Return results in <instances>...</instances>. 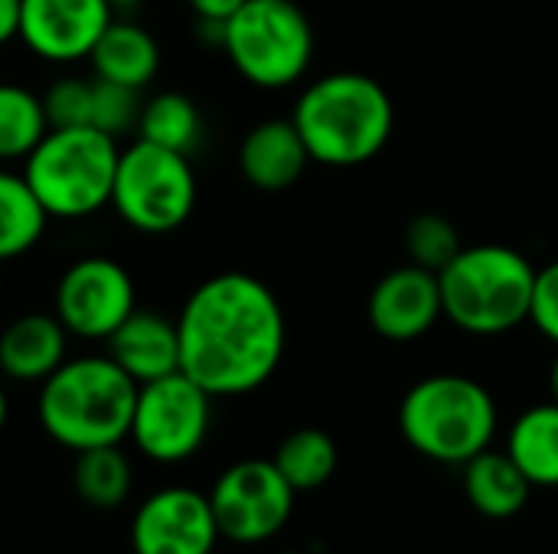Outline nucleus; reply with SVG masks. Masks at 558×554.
I'll list each match as a JSON object with an SVG mask.
<instances>
[{"label":"nucleus","mask_w":558,"mask_h":554,"mask_svg":"<svg viewBox=\"0 0 558 554\" xmlns=\"http://www.w3.org/2000/svg\"><path fill=\"white\" fill-rule=\"evenodd\" d=\"M180 372L213 398L262 389L284 359L288 323L275 291L242 271L203 281L183 304Z\"/></svg>","instance_id":"f257e3e1"},{"label":"nucleus","mask_w":558,"mask_h":554,"mask_svg":"<svg viewBox=\"0 0 558 554\" xmlns=\"http://www.w3.org/2000/svg\"><path fill=\"white\" fill-rule=\"evenodd\" d=\"M134 402L137 382L111 356H75L39 382L36 418L49 441L78 454L128 441Z\"/></svg>","instance_id":"f03ea898"},{"label":"nucleus","mask_w":558,"mask_h":554,"mask_svg":"<svg viewBox=\"0 0 558 554\" xmlns=\"http://www.w3.org/2000/svg\"><path fill=\"white\" fill-rule=\"evenodd\" d=\"M314 163H369L392 137L396 108L389 91L363 72H333L311 82L291 114Z\"/></svg>","instance_id":"7ed1b4c3"},{"label":"nucleus","mask_w":558,"mask_h":554,"mask_svg":"<svg viewBox=\"0 0 558 554\" xmlns=\"http://www.w3.org/2000/svg\"><path fill=\"white\" fill-rule=\"evenodd\" d=\"M536 271L510 245H464L438 271L445 320L471 336H504L530 320Z\"/></svg>","instance_id":"20e7f679"},{"label":"nucleus","mask_w":558,"mask_h":554,"mask_svg":"<svg viewBox=\"0 0 558 554\" xmlns=\"http://www.w3.org/2000/svg\"><path fill=\"white\" fill-rule=\"evenodd\" d=\"M500 411L487 385L471 376L438 372L415 382L399 405V431L405 444L445 467H464L494 447Z\"/></svg>","instance_id":"39448f33"},{"label":"nucleus","mask_w":558,"mask_h":554,"mask_svg":"<svg viewBox=\"0 0 558 554\" xmlns=\"http://www.w3.org/2000/svg\"><path fill=\"white\" fill-rule=\"evenodd\" d=\"M121 147L98 127H49L23 160V180L49 219H88L111 206Z\"/></svg>","instance_id":"423d86ee"},{"label":"nucleus","mask_w":558,"mask_h":554,"mask_svg":"<svg viewBox=\"0 0 558 554\" xmlns=\"http://www.w3.org/2000/svg\"><path fill=\"white\" fill-rule=\"evenodd\" d=\"M219 46L245 82L275 91L307 75L314 29L294 0H245L222 23Z\"/></svg>","instance_id":"0eeeda50"},{"label":"nucleus","mask_w":558,"mask_h":554,"mask_svg":"<svg viewBox=\"0 0 558 554\" xmlns=\"http://www.w3.org/2000/svg\"><path fill=\"white\" fill-rule=\"evenodd\" d=\"M111 209L124 225L144 235L180 229L196 209V173L186 153L137 137L118 157Z\"/></svg>","instance_id":"6e6552de"},{"label":"nucleus","mask_w":558,"mask_h":554,"mask_svg":"<svg viewBox=\"0 0 558 554\" xmlns=\"http://www.w3.org/2000/svg\"><path fill=\"white\" fill-rule=\"evenodd\" d=\"M213 428V395L196 385L186 372L137 385L131 441L134 447L163 467L186 464L196 457Z\"/></svg>","instance_id":"1a4fd4ad"},{"label":"nucleus","mask_w":558,"mask_h":554,"mask_svg":"<svg viewBox=\"0 0 558 554\" xmlns=\"http://www.w3.org/2000/svg\"><path fill=\"white\" fill-rule=\"evenodd\" d=\"M206 496L219 535L232 545L271 542L291 522L298 500L271 460H239L226 467Z\"/></svg>","instance_id":"9d476101"},{"label":"nucleus","mask_w":558,"mask_h":554,"mask_svg":"<svg viewBox=\"0 0 558 554\" xmlns=\"http://www.w3.org/2000/svg\"><path fill=\"white\" fill-rule=\"evenodd\" d=\"M134 310V278L114 258H78L56 284V317L69 336L108 340Z\"/></svg>","instance_id":"9b49d317"},{"label":"nucleus","mask_w":558,"mask_h":554,"mask_svg":"<svg viewBox=\"0 0 558 554\" xmlns=\"http://www.w3.org/2000/svg\"><path fill=\"white\" fill-rule=\"evenodd\" d=\"M219 539L209 496L193 487L150 493L131 519L134 554H216Z\"/></svg>","instance_id":"f8f14e48"},{"label":"nucleus","mask_w":558,"mask_h":554,"mask_svg":"<svg viewBox=\"0 0 558 554\" xmlns=\"http://www.w3.org/2000/svg\"><path fill=\"white\" fill-rule=\"evenodd\" d=\"M108 0H20L16 39L43 62H82L114 20Z\"/></svg>","instance_id":"ddd939ff"},{"label":"nucleus","mask_w":558,"mask_h":554,"mask_svg":"<svg viewBox=\"0 0 558 554\" xmlns=\"http://www.w3.org/2000/svg\"><path fill=\"white\" fill-rule=\"evenodd\" d=\"M369 327L389 343H412L435 330L445 317L438 274L418 264H402L376 281L366 300Z\"/></svg>","instance_id":"4468645a"},{"label":"nucleus","mask_w":558,"mask_h":554,"mask_svg":"<svg viewBox=\"0 0 558 554\" xmlns=\"http://www.w3.org/2000/svg\"><path fill=\"white\" fill-rule=\"evenodd\" d=\"M307 163H314V160H311L307 144L298 134L291 118L288 121L275 118V121L255 124L239 147V170L262 193L291 189L304 176Z\"/></svg>","instance_id":"2eb2a0df"},{"label":"nucleus","mask_w":558,"mask_h":554,"mask_svg":"<svg viewBox=\"0 0 558 554\" xmlns=\"http://www.w3.org/2000/svg\"><path fill=\"white\" fill-rule=\"evenodd\" d=\"M108 356L137 382H154L180 372V330L154 310H134L111 336Z\"/></svg>","instance_id":"dca6fc26"},{"label":"nucleus","mask_w":558,"mask_h":554,"mask_svg":"<svg viewBox=\"0 0 558 554\" xmlns=\"http://www.w3.org/2000/svg\"><path fill=\"white\" fill-rule=\"evenodd\" d=\"M69 330L52 313H23L0 333V372L13 382H46L65 362Z\"/></svg>","instance_id":"f3484780"},{"label":"nucleus","mask_w":558,"mask_h":554,"mask_svg":"<svg viewBox=\"0 0 558 554\" xmlns=\"http://www.w3.org/2000/svg\"><path fill=\"white\" fill-rule=\"evenodd\" d=\"M533 483L507 451H481L464 464V496L474 513L494 522L517 519L533 496Z\"/></svg>","instance_id":"a211bd4d"},{"label":"nucleus","mask_w":558,"mask_h":554,"mask_svg":"<svg viewBox=\"0 0 558 554\" xmlns=\"http://www.w3.org/2000/svg\"><path fill=\"white\" fill-rule=\"evenodd\" d=\"M88 62L95 69V78L118 82L141 91L147 82H154L160 69V46L141 23L111 20L101 39L95 42Z\"/></svg>","instance_id":"6ab92c4d"},{"label":"nucleus","mask_w":558,"mask_h":554,"mask_svg":"<svg viewBox=\"0 0 558 554\" xmlns=\"http://www.w3.org/2000/svg\"><path fill=\"white\" fill-rule=\"evenodd\" d=\"M507 454L539 490L558 487V405L543 402L526 408L507 431Z\"/></svg>","instance_id":"aec40b11"},{"label":"nucleus","mask_w":558,"mask_h":554,"mask_svg":"<svg viewBox=\"0 0 558 554\" xmlns=\"http://www.w3.org/2000/svg\"><path fill=\"white\" fill-rule=\"evenodd\" d=\"M271 464L288 480V487L301 496V493H314L330 483V477L337 473V464H340V451L327 431L298 428L278 444Z\"/></svg>","instance_id":"412c9836"},{"label":"nucleus","mask_w":558,"mask_h":554,"mask_svg":"<svg viewBox=\"0 0 558 554\" xmlns=\"http://www.w3.org/2000/svg\"><path fill=\"white\" fill-rule=\"evenodd\" d=\"M72 487L92 509H118L134 490V470L121 444L78 451L72 464Z\"/></svg>","instance_id":"4be33fe9"},{"label":"nucleus","mask_w":558,"mask_h":554,"mask_svg":"<svg viewBox=\"0 0 558 554\" xmlns=\"http://www.w3.org/2000/svg\"><path fill=\"white\" fill-rule=\"evenodd\" d=\"M46 222L49 216L23 173L0 170V261H13L36 248Z\"/></svg>","instance_id":"5701e85b"},{"label":"nucleus","mask_w":558,"mask_h":554,"mask_svg":"<svg viewBox=\"0 0 558 554\" xmlns=\"http://www.w3.org/2000/svg\"><path fill=\"white\" fill-rule=\"evenodd\" d=\"M137 137L150 140L157 147L177 150V153H190L203 137L199 108L193 104V98H186L180 91H160L150 101H144L141 121H137Z\"/></svg>","instance_id":"b1692460"},{"label":"nucleus","mask_w":558,"mask_h":554,"mask_svg":"<svg viewBox=\"0 0 558 554\" xmlns=\"http://www.w3.org/2000/svg\"><path fill=\"white\" fill-rule=\"evenodd\" d=\"M49 121L43 98L23 85L0 82V163L26 160L33 147L46 137Z\"/></svg>","instance_id":"393cba45"},{"label":"nucleus","mask_w":558,"mask_h":554,"mask_svg":"<svg viewBox=\"0 0 558 554\" xmlns=\"http://www.w3.org/2000/svg\"><path fill=\"white\" fill-rule=\"evenodd\" d=\"M461 232L454 229L451 219H445L441 212H422L409 222L405 229V251L409 261L428 271H441L445 264H451V258L461 251Z\"/></svg>","instance_id":"a878e982"},{"label":"nucleus","mask_w":558,"mask_h":554,"mask_svg":"<svg viewBox=\"0 0 558 554\" xmlns=\"http://www.w3.org/2000/svg\"><path fill=\"white\" fill-rule=\"evenodd\" d=\"M39 98H43V111H46L49 127H92L95 78L62 75Z\"/></svg>","instance_id":"bb28decb"},{"label":"nucleus","mask_w":558,"mask_h":554,"mask_svg":"<svg viewBox=\"0 0 558 554\" xmlns=\"http://www.w3.org/2000/svg\"><path fill=\"white\" fill-rule=\"evenodd\" d=\"M141 91L118 85V82H105L95 78V98H92V127H98L108 137H121L128 131H137L141 121Z\"/></svg>","instance_id":"cd10ccee"},{"label":"nucleus","mask_w":558,"mask_h":554,"mask_svg":"<svg viewBox=\"0 0 558 554\" xmlns=\"http://www.w3.org/2000/svg\"><path fill=\"white\" fill-rule=\"evenodd\" d=\"M530 320L536 330L558 346V261H549L546 268L536 271V287H533V310Z\"/></svg>","instance_id":"c85d7f7f"},{"label":"nucleus","mask_w":558,"mask_h":554,"mask_svg":"<svg viewBox=\"0 0 558 554\" xmlns=\"http://www.w3.org/2000/svg\"><path fill=\"white\" fill-rule=\"evenodd\" d=\"M199 23H226L245 0H186Z\"/></svg>","instance_id":"c756f323"},{"label":"nucleus","mask_w":558,"mask_h":554,"mask_svg":"<svg viewBox=\"0 0 558 554\" xmlns=\"http://www.w3.org/2000/svg\"><path fill=\"white\" fill-rule=\"evenodd\" d=\"M20 33V0H0V46Z\"/></svg>","instance_id":"7c9ffc66"},{"label":"nucleus","mask_w":558,"mask_h":554,"mask_svg":"<svg viewBox=\"0 0 558 554\" xmlns=\"http://www.w3.org/2000/svg\"><path fill=\"white\" fill-rule=\"evenodd\" d=\"M549 395H553V402L558 405V353L556 359H553V366H549Z\"/></svg>","instance_id":"2f4dec72"},{"label":"nucleus","mask_w":558,"mask_h":554,"mask_svg":"<svg viewBox=\"0 0 558 554\" xmlns=\"http://www.w3.org/2000/svg\"><path fill=\"white\" fill-rule=\"evenodd\" d=\"M7 415H10V405H7V392H3V385H0V434H3V428H7Z\"/></svg>","instance_id":"473e14b6"},{"label":"nucleus","mask_w":558,"mask_h":554,"mask_svg":"<svg viewBox=\"0 0 558 554\" xmlns=\"http://www.w3.org/2000/svg\"><path fill=\"white\" fill-rule=\"evenodd\" d=\"M108 3L118 10V7H134V3H141V0H108Z\"/></svg>","instance_id":"72a5a7b5"}]
</instances>
